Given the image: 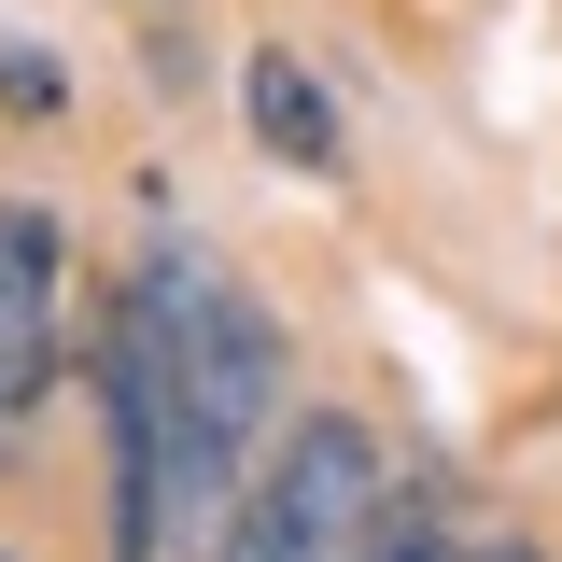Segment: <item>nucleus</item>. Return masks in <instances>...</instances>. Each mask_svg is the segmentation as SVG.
I'll use <instances>...</instances> for the list:
<instances>
[{
    "label": "nucleus",
    "mask_w": 562,
    "mask_h": 562,
    "mask_svg": "<svg viewBox=\"0 0 562 562\" xmlns=\"http://www.w3.org/2000/svg\"><path fill=\"white\" fill-rule=\"evenodd\" d=\"M380 506H394L380 436H366L351 408H310V422L268 436V464H254V492H239V520H225L211 562H366Z\"/></svg>",
    "instance_id": "nucleus-2"
},
{
    "label": "nucleus",
    "mask_w": 562,
    "mask_h": 562,
    "mask_svg": "<svg viewBox=\"0 0 562 562\" xmlns=\"http://www.w3.org/2000/svg\"><path fill=\"white\" fill-rule=\"evenodd\" d=\"M366 562H464V549H450V535L422 520L408 492H394V506H380V535H366Z\"/></svg>",
    "instance_id": "nucleus-5"
},
{
    "label": "nucleus",
    "mask_w": 562,
    "mask_h": 562,
    "mask_svg": "<svg viewBox=\"0 0 562 562\" xmlns=\"http://www.w3.org/2000/svg\"><path fill=\"white\" fill-rule=\"evenodd\" d=\"M0 99H14V113H43V99H57V70L29 57V43H0Z\"/></svg>",
    "instance_id": "nucleus-6"
},
{
    "label": "nucleus",
    "mask_w": 562,
    "mask_h": 562,
    "mask_svg": "<svg viewBox=\"0 0 562 562\" xmlns=\"http://www.w3.org/2000/svg\"><path fill=\"white\" fill-rule=\"evenodd\" d=\"M57 295H70V225L43 198H0V450L29 436L57 380Z\"/></svg>",
    "instance_id": "nucleus-3"
},
{
    "label": "nucleus",
    "mask_w": 562,
    "mask_h": 562,
    "mask_svg": "<svg viewBox=\"0 0 562 562\" xmlns=\"http://www.w3.org/2000/svg\"><path fill=\"white\" fill-rule=\"evenodd\" d=\"M239 113H254V140H268L281 169H310V183H338V155H351V140H338V99L310 85V57H281V43H268V57L239 70Z\"/></svg>",
    "instance_id": "nucleus-4"
},
{
    "label": "nucleus",
    "mask_w": 562,
    "mask_h": 562,
    "mask_svg": "<svg viewBox=\"0 0 562 562\" xmlns=\"http://www.w3.org/2000/svg\"><path fill=\"white\" fill-rule=\"evenodd\" d=\"M492 562H535V549H520V535H506V549H492Z\"/></svg>",
    "instance_id": "nucleus-7"
},
{
    "label": "nucleus",
    "mask_w": 562,
    "mask_h": 562,
    "mask_svg": "<svg viewBox=\"0 0 562 562\" xmlns=\"http://www.w3.org/2000/svg\"><path fill=\"white\" fill-rule=\"evenodd\" d=\"M113 324L155 366V422H169V549L211 562L254 464H268V436H281V324L198 239H155L127 268V295H113Z\"/></svg>",
    "instance_id": "nucleus-1"
}]
</instances>
